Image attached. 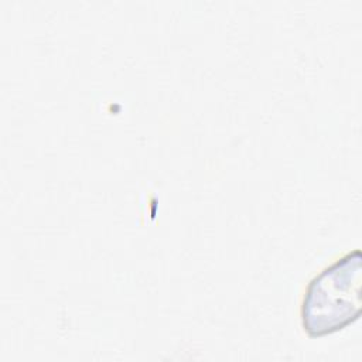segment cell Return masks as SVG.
<instances>
[{"label": "cell", "instance_id": "obj_1", "mask_svg": "<svg viewBox=\"0 0 362 362\" xmlns=\"http://www.w3.org/2000/svg\"><path fill=\"white\" fill-rule=\"evenodd\" d=\"M361 252L346 253L322 269L307 286L303 304V328L310 337L342 329L361 311Z\"/></svg>", "mask_w": 362, "mask_h": 362}]
</instances>
